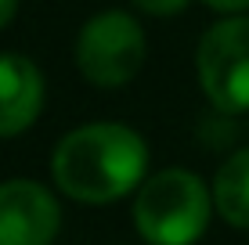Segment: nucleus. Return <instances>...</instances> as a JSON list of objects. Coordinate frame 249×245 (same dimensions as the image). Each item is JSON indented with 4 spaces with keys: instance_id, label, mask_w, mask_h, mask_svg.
Wrapping results in <instances>:
<instances>
[{
    "instance_id": "obj_1",
    "label": "nucleus",
    "mask_w": 249,
    "mask_h": 245,
    "mask_svg": "<svg viewBox=\"0 0 249 245\" xmlns=\"http://www.w3.org/2000/svg\"><path fill=\"white\" fill-rule=\"evenodd\" d=\"M148 170V148L141 133L123 123H87L65 133L54 148L51 173L69 198L105 206L141 184Z\"/></svg>"
},
{
    "instance_id": "obj_2",
    "label": "nucleus",
    "mask_w": 249,
    "mask_h": 245,
    "mask_svg": "<svg viewBox=\"0 0 249 245\" xmlns=\"http://www.w3.org/2000/svg\"><path fill=\"white\" fill-rule=\"evenodd\" d=\"M213 191L188 170H159L134 198V224L148 245H195L210 227Z\"/></svg>"
},
{
    "instance_id": "obj_3",
    "label": "nucleus",
    "mask_w": 249,
    "mask_h": 245,
    "mask_svg": "<svg viewBox=\"0 0 249 245\" xmlns=\"http://www.w3.org/2000/svg\"><path fill=\"white\" fill-rule=\"evenodd\" d=\"M144 62V33L126 11H101L87 18L76 40V65L94 87H123Z\"/></svg>"
},
{
    "instance_id": "obj_4",
    "label": "nucleus",
    "mask_w": 249,
    "mask_h": 245,
    "mask_svg": "<svg viewBox=\"0 0 249 245\" xmlns=\"http://www.w3.org/2000/svg\"><path fill=\"white\" fill-rule=\"evenodd\" d=\"M199 83L220 112H249V18H224L206 29Z\"/></svg>"
},
{
    "instance_id": "obj_5",
    "label": "nucleus",
    "mask_w": 249,
    "mask_h": 245,
    "mask_svg": "<svg viewBox=\"0 0 249 245\" xmlns=\"http://www.w3.org/2000/svg\"><path fill=\"white\" fill-rule=\"evenodd\" d=\"M62 227L54 195L36 180L0 184V245H51Z\"/></svg>"
},
{
    "instance_id": "obj_6",
    "label": "nucleus",
    "mask_w": 249,
    "mask_h": 245,
    "mask_svg": "<svg viewBox=\"0 0 249 245\" xmlns=\"http://www.w3.org/2000/svg\"><path fill=\"white\" fill-rule=\"evenodd\" d=\"M44 108V76L22 54H0V137L29 130Z\"/></svg>"
},
{
    "instance_id": "obj_7",
    "label": "nucleus",
    "mask_w": 249,
    "mask_h": 245,
    "mask_svg": "<svg viewBox=\"0 0 249 245\" xmlns=\"http://www.w3.org/2000/svg\"><path fill=\"white\" fill-rule=\"evenodd\" d=\"M213 206L231 227H249V148L235 151L217 170Z\"/></svg>"
},
{
    "instance_id": "obj_8",
    "label": "nucleus",
    "mask_w": 249,
    "mask_h": 245,
    "mask_svg": "<svg viewBox=\"0 0 249 245\" xmlns=\"http://www.w3.org/2000/svg\"><path fill=\"white\" fill-rule=\"evenodd\" d=\"M141 11H148V15H159V18H166V15H177V11H184L188 7V0H134Z\"/></svg>"
},
{
    "instance_id": "obj_9",
    "label": "nucleus",
    "mask_w": 249,
    "mask_h": 245,
    "mask_svg": "<svg viewBox=\"0 0 249 245\" xmlns=\"http://www.w3.org/2000/svg\"><path fill=\"white\" fill-rule=\"evenodd\" d=\"M213 11H224V15H238V11H249V0H206Z\"/></svg>"
},
{
    "instance_id": "obj_10",
    "label": "nucleus",
    "mask_w": 249,
    "mask_h": 245,
    "mask_svg": "<svg viewBox=\"0 0 249 245\" xmlns=\"http://www.w3.org/2000/svg\"><path fill=\"white\" fill-rule=\"evenodd\" d=\"M15 11H18V0H0V29L15 18Z\"/></svg>"
}]
</instances>
